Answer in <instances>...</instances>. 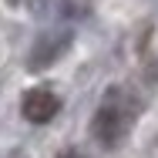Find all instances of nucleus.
Returning <instances> with one entry per match:
<instances>
[{
	"label": "nucleus",
	"mask_w": 158,
	"mask_h": 158,
	"mask_svg": "<svg viewBox=\"0 0 158 158\" xmlns=\"http://www.w3.org/2000/svg\"><path fill=\"white\" fill-rule=\"evenodd\" d=\"M17 3H24V7H31V10H40L47 0H17Z\"/></svg>",
	"instance_id": "20e7f679"
},
{
	"label": "nucleus",
	"mask_w": 158,
	"mask_h": 158,
	"mask_svg": "<svg viewBox=\"0 0 158 158\" xmlns=\"http://www.w3.org/2000/svg\"><path fill=\"white\" fill-rule=\"evenodd\" d=\"M131 98L121 91V88H111L108 91V98H104V104L98 108L94 114V138L101 141V145H118L121 138L128 135V125H131Z\"/></svg>",
	"instance_id": "f257e3e1"
},
{
	"label": "nucleus",
	"mask_w": 158,
	"mask_h": 158,
	"mask_svg": "<svg viewBox=\"0 0 158 158\" xmlns=\"http://www.w3.org/2000/svg\"><path fill=\"white\" fill-rule=\"evenodd\" d=\"M57 158H81V155H77V152H71V148H67V152H61V155H57Z\"/></svg>",
	"instance_id": "39448f33"
},
{
	"label": "nucleus",
	"mask_w": 158,
	"mask_h": 158,
	"mask_svg": "<svg viewBox=\"0 0 158 158\" xmlns=\"http://www.w3.org/2000/svg\"><path fill=\"white\" fill-rule=\"evenodd\" d=\"M20 111H24V118L31 121V125H47L51 118H57V111H61V98L54 94L51 88H31L24 101H20Z\"/></svg>",
	"instance_id": "f03ea898"
},
{
	"label": "nucleus",
	"mask_w": 158,
	"mask_h": 158,
	"mask_svg": "<svg viewBox=\"0 0 158 158\" xmlns=\"http://www.w3.org/2000/svg\"><path fill=\"white\" fill-rule=\"evenodd\" d=\"M67 44H71V34H67V31H54V34L37 37V44H34V51H31V71L51 67V64L67 51Z\"/></svg>",
	"instance_id": "7ed1b4c3"
},
{
	"label": "nucleus",
	"mask_w": 158,
	"mask_h": 158,
	"mask_svg": "<svg viewBox=\"0 0 158 158\" xmlns=\"http://www.w3.org/2000/svg\"><path fill=\"white\" fill-rule=\"evenodd\" d=\"M14 158H24V155H14Z\"/></svg>",
	"instance_id": "423d86ee"
}]
</instances>
